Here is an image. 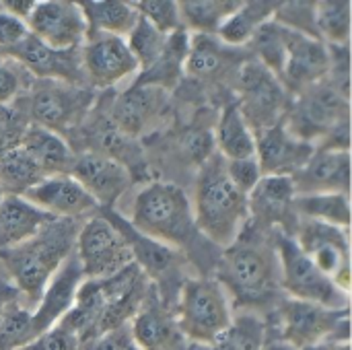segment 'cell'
Returning <instances> with one entry per match:
<instances>
[{
	"label": "cell",
	"mask_w": 352,
	"mask_h": 350,
	"mask_svg": "<svg viewBox=\"0 0 352 350\" xmlns=\"http://www.w3.org/2000/svg\"><path fill=\"white\" fill-rule=\"evenodd\" d=\"M2 198H4V194H2V190H0V202H2Z\"/></svg>",
	"instance_id": "cell-49"
},
{
	"label": "cell",
	"mask_w": 352,
	"mask_h": 350,
	"mask_svg": "<svg viewBox=\"0 0 352 350\" xmlns=\"http://www.w3.org/2000/svg\"><path fill=\"white\" fill-rule=\"evenodd\" d=\"M80 225L72 219L50 221L29 241L0 250V262L12 278V287L25 297L27 307L33 311L45 285L74 252Z\"/></svg>",
	"instance_id": "cell-3"
},
{
	"label": "cell",
	"mask_w": 352,
	"mask_h": 350,
	"mask_svg": "<svg viewBox=\"0 0 352 350\" xmlns=\"http://www.w3.org/2000/svg\"><path fill=\"white\" fill-rule=\"evenodd\" d=\"M280 2H241V6L219 27V41L225 45L250 43L260 25L274 19Z\"/></svg>",
	"instance_id": "cell-28"
},
{
	"label": "cell",
	"mask_w": 352,
	"mask_h": 350,
	"mask_svg": "<svg viewBox=\"0 0 352 350\" xmlns=\"http://www.w3.org/2000/svg\"><path fill=\"white\" fill-rule=\"evenodd\" d=\"M266 324L256 314H239L212 344L214 350H264Z\"/></svg>",
	"instance_id": "cell-33"
},
{
	"label": "cell",
	"mask_w": 352,
	"mask_h": 350,
	"mask_svg": "<svg viewBox=\"0 0 352 350\" xmlns=\"http://www.w3.org/2000/svg\"><path fill=\"white\" fill-rule=\"evenodd\" d=\"M25 93H29V97L27 109H23V113L27 116L29 124L41 126L62 138L80 124L93 103V93L89 89L60 80L35 78Z\"/></svg>",
	"instance_id": "cell-7"
},
{
	"label": "cell",
	"mask_w": 352,
	"mask_h": 350,
	"mask_svg": "<svg viewBox=\"0 0 352 350\" xmlns=\"http://www.w3.org/2000/svg\"><path fill=\"white\" fill-rule=\"evenodd\" d=\"M80 66L91 87L107 89L140 72L124 37L107 33H87L80 47Z\"/></svg>",
	"instance_id": "cell-12"
},
{
	"label": "cell",
	"mask_w": 352,
	"mask_h": 350,
	"mask_svg": "<svg viewBox=\"0 0 352 350\" xmlns=\"http://www.w3.org/2000/svg\"><path fill=\"white\" fill-rule=\"evenodd\" d=\"M256 136V161L262 177H293L314 155L316 146L297 138L280 122Z\"/></svg>",
	"instance_id": "cell-16"
},
{
	"label": "cell",
	"mask_w": 352,
	"mask_h": 350,
	"mask_svg": "<svg viewBox=\"0 0 352 350\" xmlns=\"http://www.w3.org/2000/svg\"><path fill=\"white\" fill-rule=\"evenodd\" d=\"M167 37H169V35L159 33L151 23H146L144 19L138 17L134 29L126 35V43H128L132 56L136 58L140 70L151 68V66L159 60V56H161L163 50H165Z\"/></svg>",
	"instance_id": "cell-36"
},
{
	"label": "cell",
	"mask_w": 352,
	"mask_h": 350,
	"mask_svg": "<svg viewBox=\"0 0 352 350\" xmlns=\"http://www.w3.org/2000/svg\"><path fill=\"white\" fill-rule=\"evenodd\" d=\"M128 328L138 350H186L188 340L177 326L175 314L148 297Z\"/></svg>",
	"instance_id": "cell-23"
},
{
	"label": "cell",
	"mask_w": 352,
	"mask_h": 350,
	"mask_svg": "<svg viewBox=\"0 0 352 350\" xmlns=\"http://www.w3.org/2000/svg\"><path fill=\"white\" fill-rule=\"evenodd\" d=\"M167 109V91L153 85H132L120 93L111 105L113 128L128 138H138L155 130Z\"/></svg>",
	"instance_id": "cell-15"
},
{
	"label": "cell",
	"mask_w": 352,
	"mask_h": 350,
	"mask_svg": "<svg viewBox=\"0 0 352 350\" xmlns=\"http://www.w3.org/2000/svg\"><path fill=\"white\" fill-rule=\"evenodd\" d=\"M301 350H332V342H322V344H314V347H305Z\"/></svg>",
	"instance_id": "cell-47"
},
{
	"label": "cell",
	"mask_w": 352,
	"mask_h": 350,
	"mask_svg": "<svg viewBox=\"0 0 352 350\" xmlns=\"http://www.w3.org/2000/svg\"><path fill=\"white\" fill-rule=\"evenodd\" d=\"M239 307H258L274 299L280 289V266L274 241L262 235V227H243L241 235L225 248L214 278Z\"/></svg>",
	"instance_id": "cell-1"
},
{
	"label": "cell",
	"mask_w": 352,
	"mask_h": 350,
	"mask_svg": "<svg viewBox=\"0 0 352 350\" xmlns=\"http://www.w3.org/2000/svg\"><path fill=\"white\" fill-rule=\"evenodd\" d=\"M291 237L295 239L297 248L311 260V264L320 272H324L342 293L349 295L351 289L349 231L299 217Z\"/></svg>",
	"instance_id": "cell-10"
},
{
	"label": "cell",
	"mask_w": 352,
	"mask_h": 350,
	"mask_svg": "<svg viewBox=\"0 0 352 350\" xmlns=\"http://www.w3.org/2000/svg\"><path fill=\"white\" fill-rule=\"evenodd\" d=\"M21 149L43 171L45 177L70 175L72 163L76 159L72 146L62 136H58L41 126H35V124L27 126Z\"/></svg>",
	"instance_id": "cell-24"
},
{
	"label": "cell",
	"mask_w": 352,
	"mask_h": 350,
	"mask_svg": "<svg viewBox=\"0 0 352 350\" xmlns=\"http://www.w3.org/2000/svg\"><path fill=\"white\" fill-rule=\"evenodd\" d=\"M80 47L66 50V52L52 50L29 33L14 47L0 52V56L16 62L23 70L31 72L39 80H60L78 87L85 83V74L80 66Z\"/></svg>",
	"instance_id": "cell-14"
},
{
	"label": "cell",
	"mask_w": 352,
	"mask_h": 350,
	"mask_svg": "<svg viewBox=\"0 0 352 350\" xmlns=\"http://www.w3.org/2000/svg\"><path fill=\"white\" fill-rule=\"evenodd\" d=\"M70 177L76 179L89 192V196L99 204V208L113 206L116 200L130 186V173L122 165V161L97 151L76 155L70 169Z\"/></svg>",
	"instance_id": "cell-17"
},
{
	"label": "cell",
	"mask_w": 352,
	"mask_h": 350,
	"mask_svg": "<svg viewBox=\"0 0 352 350\" xmlns=\"http://www.w3.org/2000/svg\"><path fill=\"white\" fill-rule=\"evenodd\" d=\"M132 6L140 19L151 23L163 35H171L177 29H182L179 14H177V2H171V0H138V2H132Z\"/></svg>",
	"instance_id": "cell-38"
},
{
	"label": "cell",
	"mask_w": 352,
	"mask_h": 350,
	"mask_svg": "<svg viewBox=\"0 0 352 350\" xmlns=\"http://www.w3.org/2000/svg\"><path fill=\"white\" fill-rule=\"evenodd\" d=\"M19 350H80V340L68 326L58 322Z\"/></svg>",
	"instance_id": "cell-40"
},
{
	"label": "cell",
	"mask_w": 352,
	"mask_h": 350,
	"mask_svg": "<svg viewBox=\"0 0 352 350\" xmlns=\"http://www.w3.org/2000/svg\"><path fill=\"white\" fill-rule=\"evenodd\" d=\"M21 198L54 219H85L99 210V204L70 175H52L27 190Z\"/></svg>",
	"instance_id": "cell-19"
},
{
	"label": "cell",
	"mask_w": 352,
	"mask_h": 350,
	"mask_svg": "<svg viewBox=\"0 0 352 350\" xmlns=\"http://www.w3.org/2000/svg\"><path fill=\"white\" fill-rule=\"evenodd\" d=\"M229 56L225 54V43L214 39V35H194L188 43L186 72L196 78H206L217 74L227 66Z\"/></svg>",
	"instance_id": "cell-32"
},
{
	"label": "cell",
	"mask_w": 352,
	"mask_h": 350,
	"mask_svg": "<svg viewBox=\"0 0 352 350\" xmlns=\"http://www.w3.org/2000/svg\"><path fill=\"white\" fill-rule=\"evenodd\" d=\"M74 254L87 281L109 278L134 264L128 241L116 225L101 215H93L80 225Z\"/></svg>",
	"instance_id": "cell-8"
},
{
	"label": "cell",
	"mask_w": 352,
	"mask_h": 350,
	"mask_svg": "<svg viewBox=\"0 0 352 350\" xmlns=\"http://www.w3.org/2000/svg\"><path fill=\"white\" fill-rule=\"evenodd\" d=\"M29 33L52 50H78L87 39V21L78 2L41 0L27 17Z\"/></svg>",
	"instance_id": "cell-13"
},
{
	"label": "cell",
	"mask_w": 352,
	"mask_h": 350,
	"mask_svg": "<svg viewBox=\"0 0 352 350\" xmlns=\"http://www.w3.org/2000/svg\"><path fill=\"white\" fill-rule=\"evenodd\" d=\"M214 142L219 155L225 161H241L256 157V136L243 120L237 103L223 109L221 120L217 124Z\"/></svg>",
	"instance_id": "cell-27"
},
{
	"label": "cell",
	"mask_w": 352,
	"mask_h": 350,
	"mask_svg": "<svg viewBox=\"0 0 352 350\" xmlns=\"http://www.w3.org/2000/svg\"><path fill=\"white\" fill-rule=\"evenodd\" d=\"M16 301H21L19 291H16L10 283L0 281V318H2L4 311H6L12 303H16Z\"/></svg>",
	"instance_id": "cell-45"
},
{
	"label": "cell",
	"mask_w": 352,
	"mask_h": 350,
	"mask_svg": "<svg viewBox=\"0 0 352 350\" xmlns=\"http://www.w3.org/2000/svg\"><path fill=\"white\" fill-rule=\"evenodd\" d=\"M82 278H85L82 268L78 264L76 254L72 252L56 270V274L50 278L37 305L31 311V326L35 336L56 326L70 311L76 291L82 285Z\"/></svg>",
	"instance_id": "cell-21"
},
{
	"label": "cell",
	"mask_w": 352,
	"mask_h": 350,
	"mask_svg": "<svg viewBox=\"0 0 352 350\" xmlns=\"http://www.w3.org/2000/svg\"><path fill=\"white\" fill-rule=\"evenodd\" d=\"M250 43L260 56V64L278 78L285 66V58H287V27L270 19L258 27Z\"/></svg>",
	"instance_id": "cell-35"
},
{
	"label": "cell",
	"mask_w": 352,
	"mask_h": 350,
	"mask_svg": "<svg viewBox=\"0 0 352 350\" xmlns=\"http://www.w3.org/2000/svg\"><path fill=\"white\" fill-rule=\"evenodd\" d=\"M78 6L87 21V33H107L126 39L138 21V12L134 10L132 2L87 0L78 2Z\"/></svg>",
	"instance_id": "cell-26"
},
{
	"label": "cell",
	"mask_w": 352,
	"mask_h": 350,
	"mask_svg": "<svg viewBox=\"0 0 352 350\" xmlns=\"http://www.w3.org/2000/svg\"><path fill=\"white\" fill-rule=\"evenodd\" d=\"M54 217L21 196H4L0 202V250L21 245L35 237Z\"/></svg>",
	"instance_id": "cell-25"
},
{
	"label": "cell",
	"mask_w": 352,
	"mask_h": 350,
	"mask_svg": "<svg viewBox=\"0 0 352 350\" xmlns=\"http://www.w3.org/2000/svg\"><path fill=\"white\" fill-rule=\"evenodd\" d=\"M293 210L301 219L320 221V223H326L344 231H349V225H351V202L346 194L295 196Z\"/></svg>",
	"instance_id": "cell-30"
},
{
	"label": "cell",
	"mask_w": 352,
	"mask_h": 350,
	"mask_svg": "<svg viewBox=\"0 0 352 350\" xmlns=\"http://www.w3.org/2000/svg\"><path fill=\"white\" fill-rule=\"evenodd\" d=\"M130 227L171 250L186 248L196 233L192 202L179 186L153 182L138 192Z\"/></svg>",
	"instance_id": "cell-4"
},
{
	"label": "cell",
	"mask_w": 352,
	"mask_h": 350,
	"mask_svg": "<svg viewBox=\"0 0 352 350\" xmlns=\"http://www.w3.org/2000/svg\"><path fill=\"white\" fill-rule=\"evenodd\" d=\"M264 350H293L291 347H287L285 342H280V340H274V342H266V347H264Z\"/></svg>",
	"instance_id": "cell-46"
},
{
	"label": "cell",
	"mask_w": 352,
	"mask_h": 350,
	"mask_svg": "<svg viewBox=\"0 0 352 350\" xmlns=\"http://www.w3.org/2000/svg\"><path fill=\"white\" fill-rule=\"evenodd\" d=\"M29 35L27 21L12 17L8 12H0V52L14 47Z\"/></svg>",
	"instance_id": "cell-43"
},
{
	"label": "cell",
	"mask_w": 352,
	"mask_h": 350,
	"mask_svg": "<svg viewBox=\"0 0 352 350\" xmlns=\"http://www.w3.org/2000/svg\"><path fill=\"white\" fill-rule=\"evenodd\" d=\"M295 196L346 194L351 190V153L316 149L309 161L291 177Z\"/></svg>",
	"instance_id": "cell-20"
},
{
	"label": "cell",
	"mask_w": 352,
	"mask_h": 350,
	"mask_svg": "<svg viewBox=\"0 0 352 350\" xmlns=\"http://www.w3.org/2000/svg\"><path fill=\"white\" fill-rule=\"evenodd\" d=\"M227 171H229V177L233 179V184L248 196L262 179V171L258 167L256 157L241 159V161H227Z\"/></svg>",
	"instance_id": "cell-42"
},
{
	"label": "cell",
	"mask_w": 352,
	"mask_h": 350,
	"mask_svg": "<svg viewBox=\"0 0 352 350\" xmlns=\"http://www.w3.org/2000/svg\"><path fill=\"white\" fill-rule=\"evenodd\" d=\"M177 326L186 340L212 347L229 328V297L214 278H188L177 297Z\"/></svg>",
	"instance_id": "cell-5"
},
{
	"label": "cell",
	"mask_w": 352,
	"mask_h": 350,
	"mask_svg": "<svg viewBox=\"0 0 352 350\" xmlns=\"http://www.w3.org/2000/svg\"><path fill=\"white\" fill-rule=\"evenodd\" d=\"M23 68L0 56V105H10L29 85H25Z\"/></svg>",
	"instance_id": "cell-41"
},
{
	"label": "cell",
	"mask_w": 352,
	"mask_h": 350,
	"mask_svg": "<svg viewBox=\"0 0 352 350\" xmlns=\"http://www.w3.org/2000/svg\"><path fill=\"white\" fill-rule=\"evenodd\" d=\"M332 54L322 39L287 29V58L278 78L299 93L320 85L330 74Z\"/></svg>",
	"instance_id": "cell-18"
},
{
	"label": "cell",
	"mask_w": 352,
	"mask_h": 350,
	"mask_svg": "<svg viewBox=\"0 0 352 350\" xmlns=\"http://www.w3.org/2000/svg\"><path fill=\"white\" fill-rule=\"evenodd\" d=\"M316 33L330 45L346 47L351 35V2H316Z\"/></svg>",
	"instance_id": "cell-34"
},
{
	"label": "cell",
	"mask_w": 352,
	"mask_h": 350,
	"mask_svg": "<svg viewBox=\"0 0 352 350\" xmlns=\"http://www.w3.org/2000/svg\"><path fill=\"white\" fill-rule=\"evenodd\" d=\"M41 179H45L43 171L21 146L0 157V190L4 196H23Z\"/></svg>",
	"instance_id": "cell-31"
},
{
	"label": "cell",
	"mask_w": 352,
	"mask_h": 350,
	"mask_svg": "<svg viewBox=\"0 0 352 350\" xmlns=\"http://www.w3.org/2000/svg\"><path fill=\"white\" fill-rule=\"evenodd\" d=\"M280 322V342L293 350L322 344L340 342L349 338V309H330L318 303L285 299L278 307Z\"/></svg>",
	"instance_id": "cell-9"
},
{
	"label": "cell",
	"mask_w": 352,
	"mask_h": 350,
	"mask_svg": "<svg viewBox=\"0 0 352 350\" xmlns=\"http://www.w3.org/2000/svg\"><path fill=\"white\" fill-rule=\"evenodd\" d=\"M237 87L241 93L237 107L254 134L280 124V116L287 113V89L268 68L248 62L239 70Z\"/></svg>",
	"instance_id": "cell-11"
},
{
	"label": "cell",
	"mask_w": 352,
	"mask_h": 350,
	"mask_svg": "<svg viewBox=\"0 0 352 350\" xmlns=\"http://www.w3.org/2000/svg\"><path fill=\"white\" fill-rule=\"evenodd\" d=\"M239 6L241 2L233 0H182L177 2V14L182 29H194L198 35H217L225 19Z\"/></svg>",
	"instance_id": "cell-29"
},
{
	"label": "cell",
	"mask_w": 352,
	"mask_h": 350,
	"mask_svg": "<svg viewBox=\"0 0 352 350\" xmlns=\"http://www.w3.org/2000/svg\"><path fill=\"white\" fill-rule=\"evenodd\" d=\"M295 188L291 177H262L258 186L248 196L250 217L258 227L283 225L287 235L293 233L297 225V215L293 210Z\"/></svg>",
	"instance_id": "cell-22"
},
{
	"label": "cell",
	"mask_w": 352,
	"mask_h": 350,
	"mask_svg": "<svg viewBox=\"0 0 352 350\" xmlns=\"http://www.w3.org/2000/svg\"><path fill=\"white\" fill-rule=\"evenodd\" d=\"M196 231L219 248H229L250 219L248 194H243L227 171V161L214 153L202 161L194 192Z\"/></svg>",
	"instance_id": "cell-2"
},
{
	"label": "cell",
	"mask_w": 352,
	"mask_h": 350,
	"mask_svg": "<svg viewBox=\"0 0 352 350\" xmlns=\"http://www.w3.org/2000/svg\"><path fill=\"white\" fill-rule=\"evenodd\" d=\"M332 350H351V342H332Z\"/></svg>",
	"instance_id": "cell-48"
},
{
	"label": "cell",
	"mask_w": 352,
	"mask_h": 350,
	"mask_svg": "<svg viewBox=\"0 0 352 350\" xmlns=\"http://www.w3.org/2000/svg\"><path fill=\"white\" fill-rule=\"evenodd\" d=\"M89 350H138V347L134 344V340L130 336V328L126 324V326L105 332L99 338H95L93 342H89Z\"/></svg>",
	"instance_id": "cell-44"
},
{
	"label": "cell",
	"mask_w": 352,
	"mask_h": 350,
	"mask_svg": "<svg viewBox=\"0 0 352 350\" xmlns=\"http://www.w3.org/2000/svg\"><path fill=\"white\" fill-rule=\"evenodd\" d=\"M274 248L280 266V289H285L289 299L318 303L330 309H349V295L311 264L291 235H274Z\"/></svg>",
	"instance_id": "cell-6"
},
{
	"label": "cell",
	"mask_w": 352,
	"mask_h": 350,
	"mask_svg": "<svg viewBox=\"0 0 352 350\" xmlns=\"http://www.w3.org/2000/svg\"><path fill=\"white\" fill-rule=\"evenodd\" d=\"M27 126L29 120L23 109L0 105V157L21 146Z\"/></svg>",
	"instance_id": "cell-39"
},
{
	"label": "cell",
	"mask_w": 352,
	"mask_h": 350,
	"mask_svg": "<svg viewBox=\"0 0 352 350\" xmlns=\"http://www.w3.org/2000/svg\"><path fill=\"white\" fill-rule=\"evenodd\" d=\"M35 338L31 309L21 301L12 303L0 318V350H19Z\"/></svg>",
	"instance_id": "cell-37"
}]
</instances>
